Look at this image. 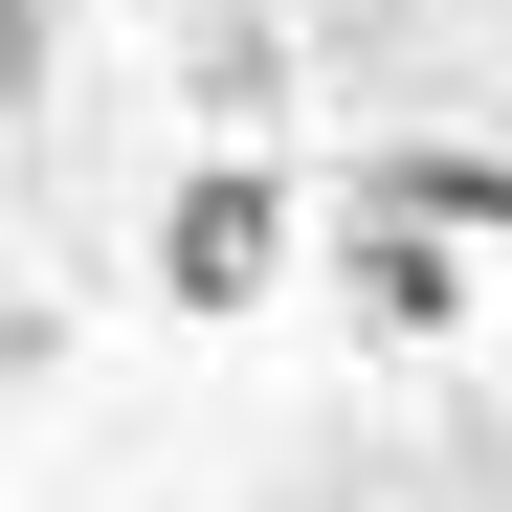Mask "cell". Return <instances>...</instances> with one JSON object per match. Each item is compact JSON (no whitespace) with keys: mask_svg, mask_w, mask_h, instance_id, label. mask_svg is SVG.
<instances>
[{"mask_svg":"<svg viewBox=\"0 0 512 512\" xmlns=\"http://www.w3.org/2000/svg\"><path fill=\"white\" fill-rule=\"evenodd\" d=\"M268 268H290V179H268V156H179V201H156V290H179V312H245Z\"/></svg>","mask_w":512,"mask_h":512,"instance_id":"6da1fadb","label":"cell"},{"mask_svg":"<svg viewBox=\"0 0 512 512\" xmlns=\"http://www.w3.org/2000/svg\"><path fill=\"white\" fill-rule=\"evenodd\" d=\"M334 290H357L379 334H446V245H423V223H379V201H334Z\"/></svg>","mask_w":512,"mask_h":512,"instance_id":"7a4b0ae2","label":"cell"}]
</instances>
